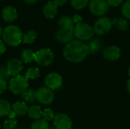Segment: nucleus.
<instances>
[{"label":"nucleus","instance_id":"obj_1","mask_svg":"<svg viewBox=\"0 0 130 129\" xmlns=\"http://www.w3.org/2000/svg\"><path fill=\"white\" fill-rule=\"evenodd\" d=\"M62 54L64 58L70 62H81L88 56L86 43L78 40H72L66 44Z\"/></svg>","mask_w":130,"mask_h":129},{"label":"nucleus","instance_id":"obj_2","mask_svg":"<svg viewBox=\"0 0 130 129\" xmlns=\"http://www.w3.org/2000/svg\"><path fill=\"white\" fill-rule=\"evenodd\" d=\"M22 30L16 25H8L2 30V40L11 46H17L22 42Z\"/></svg>","mask_w":130,"mask_h":129},{"label":"nucleus","instance_id":"obj_3","mask_svg":"<svg viewBox=\"0 0 130 129\" xmlns=\"http://www.w3.org/2000/svg\"><path fill=\"white\" fill-rule=\"evenodd\" d=\"M28 80L23 75H18L11 78L8 84V90L14 94H22L28 88Z\"/></svg>","mask_w":130,"mask_h":129},{"label":"nucleus","instance_id":"obj_4","mask_svg":"<svg viewBox=\"0 0 130 129\" xmlns=\"http://www.w3.org/2000/svg\"><path fill=\"white\" fill-rule=\"evenodd\" d=\"M74 36L80 41L90 40L94 33L93 27L86 23H79L75 25L73 29Z\"/></svg>","mask_w":130,"mask_h":129},{"label":"nucleus","instance_id":"obj_5","mask_svg":"<svg viewBox=\"0 0 130 129\" xmlns=\"http://www.w3.org/2000/svg\"><path fill=\"white\" fill-rule=\"evenodd\" d=\"M54 53L49 48H43L35 52V62L41 67H47L54 61Z\"/></svg>","mask_w":130,"mask_h":129},{"label":"nucleus","instance_id":"obj_6","mask_svg":"<svg viewBox=\"0 0 130 129\" xmlns=\"http://www.w3.org/2000/svg\"><path fill=\"white\" fill-rule=\"evenodd\" d=\"M88 7L94 15L100 17L107 14L110 9V5L107 0H90Z\"/></svg>","mask_w":130,"mask_h":129},{"label":"nucleus","instance_id":"obj_7","mask_svg":"<svg viewBox=\"0 0 130 129\" xmlns=\"http://www.w3.org/2000/svg\"><path fill=\"white\" fill-rule=\"evenodd\" d=\"M112 21L105 16L99 17L94 24V32L99 36L107 33L112 28Z\"/></svg>","mask_w":130,"mask_h":129},{"label":"nucleus","instance_id":"obj_8","mask_svg":"<svg viewBox=\"0 0 130 129\" xmlns=\"http://www.w3.org/2000/svg\"><path fill=\"white\" fill-rule=\"evenodd\" d=\"M36 100L43 105H50L51 104L55 98V94L53 91L46 87H39L36 90Z\"/></svg>","mask_w":130,"mask_h":129},{"label":"nucleus","instance_id":"obj_9","mask_svg":"<svg viewBox=\"0 0 130 129\" xmlns=\"http://www.w3.org/2000/svg\"><path fill=\"white\" fill-rule=\"evenodd\" d=\"M45 86L53 91L61 87L62 84V77L57 72L49 73L44 79Z\"/></svg>","mask_w":130,"mask_h":129},{"label":"nucleus","instance_id":"obj_10","mask_svg":"<svg viewBox=\"0 0 130 129\" xmlns=\"http://www.w3.org/2000/svg\"><path fill=\"white\" fill-rule=\"evenodd\" d=\"M53 125L56 129H72V119L65 113H57L53 118Z\"/></svg>","mask_w":130,"mask_h":129},{"label":"nucleus","instance_id":"obj_11","mask_svg":"<svg viewBox=\"0 0 130 129\" xmlns=\"http://www.w3.org/2000/svg\"><path fill=\"white\" fill-rule=\"evenodd\" d=\"M6 70L9 76L11 78L20 75V73L23 70V63L22 61L18 59H10L6 65Z\"/></svg>","mask_w":130,"mask_h":129},{"label":"nucleus","instance_id":"obj_12","mask_svg":"<svg viewBox=\"0 0 130 129\" xmlns=\"http://www.w3.org/2000/svg\"><path fill=\"white\" fill-rule=\"evenodd\" d=\"M74 37L73 30H69L59 27L55 33L56 40L60 43H68L72 41Z\"/></svg>","mask_w":130,"mask_h":129},{"label":"nucleus","instance_id":"obj_13","mask_svg":"<svg viewBox=\"0 0 130 129\" xmlns=\"http://www.w3.org/2000/svg\"><path fill=\"white\" fill-rule=\"evenodd\" d=\"M103 56L108 61H117L121 56L120 49L117 46H110L103 51Z\"/></svg>","mask_w":130,"mask_h":129},{"label":"nucleus","instance_id":"obj_14","mask_svg":"<svg viewBox=\"0 0 130 129\" xmlns=\"http://www.w3.org/2000/svg\"><path fill=\"white\" fill-rule=\"evenodd\" d=\"M58 11V6L54 1H49L45 4L43 8V14L45 17L51 19L55 17Z\"/></svg>","mask_w":130,"mask_h":129},{"label":"nucleus","instance_id":"obj_15","mask_svg":"<svg viewBox=\"0 0 130 129\" xmlns=\"http://www.w3.org/2000/svg\"><path fill=\"white\" fill-rule=\"evenodd\" d=\"M2 16L4 21L11 23L14 21L18 17L17 10L12 6H6L2 11Z\"/></svg>","mask_w":130,"mask_h":129},{"label":"nucleus","instance_id":"obj_16","mask_svg":"<svg viewBox=\"0 0 130 129\" xmlns=\"http://www.w3.org/2000/svg\"><path fill=\"white\" fill-rule=\"evenodd\" d=\"M86 46L88 49V55H94L97 53L101 48L102 43L101 40L98 38H91L90 40H88V43H86Z\"/></svg>","mask_w":130,"mask_h":129},{"label":"nucleus","instance_id":"obj_17","mask_svg":"<svg viewBox=\"0 0 130 129\" xmlns=\"http://www.w3.org/2000/svg\"><path fill=\"white\" fill-rule=\"evenodd\" d=\"M11 110L17 115V116H23L27 113L28 106L27 103L23 101H18L12 104Z\"/></svg>","mask_w":130,"mask_h":129},{"label":"nucleus","instance_id":"obj_18","mask_svg":"<svg viewBox=\"0 0 130 129\" xmlns=\"http://www.w3.org/2000/svg\"><path fill=\"white\" fill-rule=\"evenodd\" d=\"M27 115L30 119L34 120H38L43 117V110L40 106L32 105L28 107Z\"/></svg>","mask_w":130,"mask_h":129},{"label":"nucleus","instance_id":"obj_19","mask_svg":"<svg viewBox=\"0 0 130 129\" xmlns=\"http://www.w3.org/2000/svg\"><path fill=\"white\" fill-rule=\"evenodd\" d=\"M58 24L61 28L69 30H73V29L75 27V24L73 22L72 18L69 16H66V15L61 17L59 19Z\"/></svg>","mask_w":130,"mask_h":129},{"label":"nucleus","instance_id":"obj_20","mask_svg":"<svg viewBox=\"0 0 130 129\" xmlns=\"http://www.w3.org/2000/svg\"><path fill=\"white\" fill-rule=\"evenodd\" d=\"M36 90L33 89H27L22 94L21 99L25 103H33L36 100Z\"/></svg>","mask_w":130,"mask_h":129},{"label":"nucleus","instance_id":"obj_21","mask_svg":"<svg viewBox=\"0 0 130 129\" xmlns=\"http://www.w3.org/2000/svg\"><path fill=\"white\" fill-rule=\"evenodd\" d=\"M112 24L117 30H121V31H126V30H127V29L129 27V24H128L127 21L126 19L121 18V17L114 18L112 21Z\"/></svg>","mask_w":130,"mask_h":129},{"label":"nucleus","instance_id":"obj_22","mask_svg":"<svg viewBox=\"0 0 130 129\" xmlns=\"http://www.w3.org/2000/svg\"><path fill=\"white\" fill-rule=\"evenodd\" d=\"M22 62L25 63H30L35 60V52L30 49H25L21 53Z\"/></svg>","mask_w":130,"mask_h":129},{"label":"nucleus","instance_id":"obj_23","mask_svg":"<svg viewBox=\"0 0 130 129\" xmlns=\"http://www.w3.org/2000/svg\"><path fill=\"white\" fill-rule=\"evenodd\" d=\"M37 36V32L34 30H28L22 36V42L27 44L33 43Z\"/></svg>","mask_w":130,"mask_h":129},{"label":"nucleus","instance_id":"obj_24","mask_svg":"<svg viewBox=\"0 0 130 129\" xmlns=\"http://www.w3.org/2000/svg\"><path fill=\"white\" fill-rule=\"evenodd\" d=\"M11 110V103L5 99H0V117L8 116V114Z\"/></svg>","mask_w":130,"mask_h":129},{"label":"nucleus","instance_id":"obj_25","mask_svg":"<svg viewBox=\"0 0 130 129\" xmlns=\"http://www.w3.org/2000/svg\"><path fill=\"white\" fill-rule=\"evenodd\" d=\"M40 69L36 67H32V68H28L24 75V77L27 80H34V79L40 78Z\"/></svg>","mask_w":130,"mask_h":129},{"label":"nucleus","instance_id":"obj_26","mask_svg":"<svg viewBox=\"0 0 130 129\" xmlns=\"http://www.w3.org/2000/svg\"><path fill=\"white\" fill-rule=\"evenodd\" d=\"M49 122L44 120L43 119H40L35 120L30 125V129H50Z\"/></svg>","mask_w":130,"mask_h":129},{"label":"nucleus","instance_id":"obj_27","mask_svg":"<svg viewBox=\"0 0 130 129\" xmlns=\"http://www.w3.org/2000/svg\"><path fill=\"white\" fill-rule=\"evenodd\" d=\"M72 6L76 10L85 8L89 3L90 0H70Z\"/></svg>","mask_w":130,"mask_h":129},{"label":"nucleus","instance_id":"obj_28","mask_svg":"<svg viewBox=\"0 0 130 129\" xmlns=\"http://www.w3.org/2000/svg\"><path fill=\"white\" fill-rule=\"evenodd\" d=\"M17 121L16 119H12L8 118L5 120L3 123V129H16L17 128Z\"/></svg>","mask_w":130,"mask_h":129},{"label":"nucleus","instance_id":"obj_29","mask_svg":"<svg viewBox=\"0 0 130 129\" xmlns=\"http://www.w3.org/2000/svg\"><path fill=\"white\" fill-rule=\"evenodd\" d=\"M121 11L123 15L126 18L130 20V0H126L125 2L123 3Z\"/></svg>","mask_w":130,"mask_h":129},{"label":"nucleus","instance_id":"obj_30","mask_svg":"<svg viewBox=\"0 0 130 129\" xmlns=\"http://www.w3.org/2000/svg\"><path fill=\"white\" fill-rule=\"evenodd\" d=\"M54 116H55V114H54L52 109L47 108V109H44L43 111V117H42V119H43L44 120H46L48 122L50 121L53 120Z\"/></svg>","mask_w":130,"mask_h":129},{"label":"nucleus","instance_id":"obj_31","mask_svg":"<svg viewBox=\"0 0 130 129\" xmlns=\"http://www.w3.org/2000/svg\"><path fill=\"white\" fill-rule=\"evenodd\" d=\"M0 78L7 82L11 80V77L9 76V75L7 72L6 67H5L3 65H0Z\"/></svg>","mask_w":130,"mask_h":129},{"label":"nucleus","instance_id":"obj_32","mask_svg":"<svg viewBox=\"0 0 130 129\" xmlns=\"http://www.w3.org/2000/svg\"><path fill=\"white\" fill-rule=\"evenodd\" d=\"M8 88V82L0 78V94L5 92Z\"/></svg>","mask_w":130,"mask_h":129},{"label":"nucleus","instance_id":"obj_33","mask_svg":"<svg viewBox=\"0 0 130 129\" xmlns=\"http://www.w3.org/2000/svg\"><path fill=\"white\" fill-rule=\"evenodd\" d=\"M107 1L110 5V6L111 5L113 7H117L121 4H123L124 2V0H107Z\"/></svg>","mask_w":130,"mask_h":129},{"label":"nucleus","instance_id":"obj_34","mask_svg":"<svg viewBox=\"0 0 130 129\" xmlns=\"http://www.w3.org/2000/svg\"><path fill=\"white\" fill-rule=\"evenodd\" d=\"M72 20H73V22L75 24H79V23H82V17L79 15V14H75L72 17Z\"/></svg>","mask_w":130,"mask_h":129},{"label":"nucleus","instance_id":"obj_35","mask_svg":"<svg viewBox=\"0 0 130 129\" xmlns=\"http://www.w3.org/2000/svg\"><path fill=\"white\" fill-rule=\"evenodd\" d=\"M6 51V46H5V43H4V41L0 39V55L5 53V52Z\"/></svg>","mask_w":130,"mask_h":129},{"label":"nucleus","instance_id":"obj_36","mask_svg":"<svg viewBox=\"0 0 130 129\" xmlns=\"http://www.w3.org/2000/svg\"><path fill=\"white\" fill-rule=\"evenodd\" d=\"M68 1L69 0H54L55 3L57 5V6H62L65 4H66Z\"/></svg>","mask_w":130,"mask_h":129},{"label":"nucleus","instance_id":"obj_37","mask_svg":"<svg viewBox=\"0 0 130 129\" xmlns=\"http://www.w3.org/2000/svg\"><path fill=\"white\" fill-rule=\"evenodd\" d=\"M8 118H9V119H15V118H16V116H17V115L12 111V110H11L10 112H9V113L8 114Z\"/></svg>","mask_w":130,"mask_h":129},{"label":"nucleus","instance_id":"obj_38","mask_svg":"<svg viewBox=\"0 0 130 129\" xmlns=\"http://www.w3.org/2000/svg\"><path fill=\"white\" fill-rule=\"evenodd\" d=\"M24 2L27 3V4H34L36 3L38 0H23Z\"/></svg>","mask_w":130,"mask_h":129},{"label":"nucleus","instance_id":"obj_39","mask_svg":"<svg viewBox=\"0 0 130 129\" xmlns=\"http://www.w3.org/2000/svg\"><path fill=\"white\" fill-rule=\"evenodd\" d=\"M126 88H127V90L130 93V77L128 81H127V84H126Z\"/></svg>","mask_w":130,"mask_h":129},{"label":"nucleus","instance_id":"obj_40","mask_svg":"<svg viewBox=\"0 0 130 129\" xmlns=\"http://www.w3.org/2000/svg\"><path fill=\"white\" fill-rule=\"evenodd\" d=\"M2 30H2V26L0 25V36H1L2 34Z\"/></svg>","mask_w":130,"mask_h":129},{"label":"nucleus","instance_id":"obj_41","mask_svg":"<svg viewBox=\"0 0 130 129\" xmlns=\"http://www.w3.org/2000/svg\"><path fill=\"white\" fill-rule=\"evenodd\" d=\"M128 75H129V76L130 77V67L129 68V69H128Z\"/></svg>","mask_w":130,"mask_h":129},{"label":"nucleus","instance_id":"obj_42","mask_svg":"<svg viewBox=\"0 0 130 129\" xmlns=\"http://www.w3.org/2000/svg\"><path fill=\"white\" fill-rule=\"evenodd\" d=\"M16 129H27V128H16Z\"/></svg>","mask_w":130,"mask_h":129},{"label":"nucleus","instance_id":"obj_43","mask_svg":"<svg viewBox=\"0 0 130 129\" xmlns=\"http://www.w3.org/2000/svg\"><path fill=\"white\" fill-rule=\"evenodd\" d=\"M50 129H56V128L55 127H52V128H50Z\"/></svg>","mask_w":130,"mask_h":129},{"label":"nucleus","instance_id":"obj_44","mask_svg":"<svg viewBox=\"0 0 130 129\" xmlns=\"http://www.w3.org/2000/svg\"><path fill=\"white\" fill-rule=\"evenodd\" d=\"M0 129H1V125H0Z\"/></svg>","mask_w":130,"mask_h":129},{"label":"nucleus","instance_id":"obj_45","mask_svg":"<svg viewBox=\"0 0 130 129\" xmlns=\"http://www.w3.org/2000/svg\"><path fill=\"white\" fill-rule=\"evenodd\" d=\"M75 129H79V128H75Z\"/></svg>","mask_w":130,"mask_h":129},{"label":"nucleus","instance_id":"obj_46","mask_svg":"<svg viewBox=\"0 0 130 129\" xmlns=\"http://www.w3.org/2000/svg\"><path fill=\"white\" fill-rule=\"evenodd\" d=\"M0 1H2V0H0Z\"/></svg>","mask_w":130,"mask_h":129}]
</instances>
